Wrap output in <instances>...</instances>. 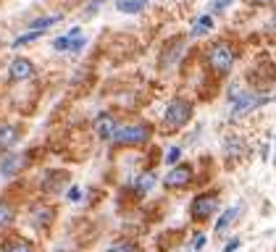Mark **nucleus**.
Masks as SVG:
<instances>
[{
    "label": "nucleus",
    "mask_w": 276,
    "mask_h": 252,
    "mask_svg": "<svg viewBox=\"0 0 276 252\" xmlns=\"http://www.w3.org/2000/svg\"><path fill=\"white\" fill-rule=\"evenodd\" d=\"M239 213H242V205H234V208L224 210V213H221V218L216 220V234H224V231H226V229L237 220V215H239Z\"/></svg>",
    "instance_id": "17"
},
{
    "label": "nucleus",
    "mask_w": 276,
    "mask_h": 252,
    "mask_svg": "<svg viewBox=\"0 0 276 252\" xmlns=\"http://www.w3.org/2000/svg\"><path fill=\"white\" fill-rule=\"evenodd\" d=\"M116 129H118V121H116L113 113H100V116L95 118V132H98L100 139L111 142L113 134H116Z\"/></svg>",
    "instance_id": "12"
},
{
    "label": "nucleus",
    "mask_w": 276,
    "mask_h": 252,
    "mask_svg": "<svg viewBox=\"0 0 276 252\" xmlns=\"http://www.w3.org/2000/svg\"><path fill=\"white\" fill-rule=\"evenodd\" d=\"M234 63H237V50L229 42H216L208 50V69L216 74V76H226V74H232L234 69Z\"/></svg>",
    "instance_id": "4"
},
{
    "label": "nucleus",
    "mask_w": 276,
    "mask_h": 252,
    "mask_svg": "<svg viewBox=\"0 0 276 252\" xmlns=\"http://www.w3.org/2000/svg\"><path fill=\"white\" fill-rule=\"evenodd\" d=\"M42 37V32H26V35H19L16 40L11 42V47L13 50H19V47H24V45H29V42H37Z\"/></svg>",
    "instance_id": "21"
},
{
    "label": "nucleus",
    "mask_w": 276,
    "mask_h": 252,
    "mask_svg": "<svg viewBox=\"0 0 276 252\" xmlns=\"http://www.w3.org/2000/svg\"><path fill=\"white\" fill-rule=\"evenodd\" d=\"M71 40H74V37H69V35L55 37V40H53V47H55L58 53H69V50H71Z\"/></svg>",
    "instance_id": "22"
},
{
    "label": "nucleus",
    "mask_w": 276,
    "mask_h": 252,
    "mask_svg": "<svg viewBox=\"0 0 276 252\" xmlns=\"http://www.w3.org/2000/svg\"><path fill=\"white\" fill-rule=\"evenodd\" d=\"M192 116H195V105H192V100H187V98H181V94H176V98H171V100H168V105H166V113H163V132L174 134V132L184 129V126L192 121Z\"/></svg>",
    "instance_id": "1"
},
{
    "label": "nucleus",
    "mask_w": 276,
    "mask_h": 252,
    "mask_svg": "<svg viewBox=\"0 0 276 252\" xmlns=\"http://www.w3.org/2000/svg\"><path fill=\"white\" fill-rule=\"evenodd\" d=\"M179 158H181V147H171L166 152V163H171V168H174V166H179Z\"/></svg>",
    "instance_id": "25"
},
{
    "label": "nucleus",
    "mask_w": 276,
    "mask_h": 252,
    "mask_svg": "<svg viewBox=\"0 0 276 252\" xmlns=\"http://www.w3.org/2000/svg\"><path fill=\"white\" fill-rule=\"evenodd\" d=\"M13 224H16V208L8 200H0V234L8 231Z\"/></svg>",
    "instance_id": "15"
},
{
    "label": "nucleus",
    "mask_w": 276,
    "mask_h": 252,
    "mask_svg": "<svg viewBox=\"0 0 276 252\" xmlns=\"http://www.w3.org/2000/svg\"><path fill=\"white\" fill-rule=\"evenodd\" d=\"M192 176H195L192 166H190V163H179V166H174L171 171L166 173L163 186H166V189H184V186H190Z\"/></svg>",
    "instance_id": "7"
},
{
    "label": "nucleus",
    "mask_w": 276,
    "mask_h": 252,
    "mask_svg": "<svg viewBox=\"0 0 276 252\" xmlns=\"http://www.w3.org/2000/svg\"><path fill=\"white\" fill-rule=\"evenodd\" d=\"M244 3L255 8H268V6H276V0H244Z\"/></svg>",
    "instance_id": "29"
},
{
    "label": "nucleus",
    "mask_w": 276,
    "mask_h": 252,
    "mask_svg": "<svg viewBox=\"0 0 276 252\" xmlns=\"http://www.w3.org/2000/svg\"><path fill=\"white\" fill-rule=\"evenodd\" d=\"M60 21H64V13H50V16H40V19L29 21L26 26H29V32H45V29H50Z\"/></svg>",
    "instance_id": "16"
},
{
    "label": "nucleus",
    "mask_w": 276,
    "mask_h": 252,
    "mask_svg": "<svg viewBox=\"0 0 276 252\" xmlns=\"http://www.w3.org/2000/svg\"><path fill=\"white\" fill-rule=\"evenodd\" d=\"M0 252H35V244L24 236H11L0 244Z\"/></svg>",
    "instance_id": "14"
},
{
    "label": "nucleus",
    "mask_w": 276,
    "mask_h": 252,
    "mask_svg": "<svg viewBox=\"0 0 276 252\" xmlns=\"http://www.w3.org/2000/svg\"><path fill=\"white\" fill-rule=\"evenodd\" d=\"M35 76V63L29 60V58H13L11 63H8V82L11 84H21V82H26V79H32Z\"/></svg>",
    "instance_id": "10"
},
{
    "label": "nucleus",
    "mask_w": 276,
    "mask_h": 252,
    "mask_svg": "<svg viewBox=\"0 0 276 252\" xmlns=\"http://www.w3.org/2000/svg\"><path fill=\"white\" fill-rule=\"evenodd\" d=\"M224 150H226L229 158H239V155L248 152V145H244L239 137H226V139H224Z\"/></svg>",
    "instance_id": "19"
},
{
    "label": "nucleus",
    "mask_w": 276,
    "mask_h": 252,
    "mask_svg": "<svg viewBox=\"0 0 276 252\" xmlns=\"http://www.w3.org/2000/svg\"><path fill=\"white\" fill-rule=\"evenodd\" d=\"M156 181H158V179H156V173H152V171H145L142 176L134 181V192H137V195H147L150 189L156 186Z\"/></svg>",
    "instance_id": "20"
},
{
    "label": "nucleus",
    "mask_w": 276,
    "mask_h": 252,
    "mask_svg": "<svg viewBox=\"0 0 276 252\" xmlns=\"http://www.w3.org/2000/svg\"><path fill=\"white\" fill-rule=\"evenodd\" d=\"M232 3H234V0H216V3L210 6V11H208V13L213 16V19H216V16H219V13H224V11H226L229 6H232Z\"/></svg>",
    "instance_id": "23"
},
{
    "label": "nucleus",
    "mask_w": 276,
    "mask_h": 252,
    "mask_svg": "<svg viewBox=\"0 0 276 252\" xmlns=\"http://www.w3.org/2000/svg\"><path fill=\"white\" fill-rule=\"evenodd\" d=\"M29 163V155L26 152H6L3 155V161H0V176L3 179H13L16 173H21Z\"/></svg>",
    "instance_id": "8"
},
{
    "label": "nucleus",
    "mask_w": 276,
    "mask_h": 252,
    "mask_svg": "<svg viewBox=\"0 0 276 252\" xmlns=\"http://www.w3.org/2000/svg\"><path fill=\"white\" fill-rule=\"evenodd\" d=\"M24 129L19 123H0V152H11V147L19 145Z\"/></svg>",
    "instance_id": "11"
},
{
    "label": "nucleus",
    "mask_w": 276,
    "mask_h": 252,
    "mask_svg": "<svg viewBox=\"0 0 276 252\" xmlns=\"http://www.w3.org/2000/svg\"><path fill=\"white\" fill-rule=\"evenodd\" d=\"M216 213H219V195L216 192H203L190 202V215L197 224H205V220H210Z\"/></svg>",
    "instance_id": "5"
},
{
    "label": "nucleus",
    "mask_w": 276,
    "mask_h": 252,
    "mask_svg": "<svg viewBox=\"0 0 276 252\" xmlns=\"http://www.w3.org/2000/svg\"><path fill=\"white\" fill-rule=\"evenodd\" d=\"M203 244H205V234H197L195 239H192V247H190V252H200V249H203Z\"/></svg>",
    "instance_id": "28"
},
{
    "label": "nucleus",
    "mask_w": 276,
    "mask_h": 252,
    "mask_svg": "<svg viewBox=\"0 0 276 252\" xmlns=\"http://www.w3.org/2000/svg\"><path fill=\"white\" fill-rule=\"evenodd\" d=\"M152 137V126L145 121H132V123H118V129L113 134V145L116 147H142L147 145Z\"/></svg>",
    "instance_id": "2"
},
{
    "label": "nucleus",
    "mask_w": 276,
    "mask_h": 252,
    "mask_svg": "<svg viewBox=\"0 0 276 252\" xmlns=\"http://www.w3.org/2000/svg\"><path fill=\"white\" fill-rule=\"evenodd\" d=\"M108 252H140V247H137L134 242H116Z\"/></svg>",
    "instance_id": "24"
},
{
    "label": "nucleus",
    "mask_w": 276,
    "mask_h": 252,
    "mask_svg": "<svg viewBox=\"0 0 276 252\" xmlns=\"http://www.w3.org/2000/svg\"><path fill=\"white\" fill-rule=\"evenodd\" d=\"M273 168H276V155H273Z\"/></svg>",
    "instance_id": "33"
},
{
    "label": "nucleus",
    "mask_w": 276,
    "mask_h": 252,
    "mask_svg": "<svg viewBox=\"0 0 276 252\" xmlns=\"http://www.w3.org/2000/svg\"><path fill=\"white\" fill-rule=\"evenodd\" d=\"M84 45H87L84 37H74V40H71V50H69V53H82V50H84Z\"/></svg>",
    "instance_id": "26"
},
{
    "label": "nucleus",
    "mask_w": 276,
    "mask_h": 252,
    "mask_svg": "<svg viewBox=\"0 0 276 252\" xmlns=\"http://www.w3.org/2000/svg\"><path fill=\"white\" fill-rule=\"evenodd\" d=\"M66 184H69V173H66V171H58V168L45 171L42 179H40V189H42L45 195H58V192H64Z\"/></svg>",
    "instance_id": "9"
},
{
    "label": "nucleus",
    "mask_w": 276,
    "mask_h": 252,
    "mask_svg": "<svg viewBox=\"0 0 276 252\" xmlns=\"http://www.w3.org/2000/svg\"><path fill=\"white\" fill-rule=\"evenodd\" d=\"M271 100H276V94H263L258 89H242L239 98L232 103V108H229V118H242V116L253 113V110L268 105Z\"/></svg>",
    "instance_id": "3"
},
{
    "label": "nucleus",
    "mask_w": 276,
    "mask_h": 252,
    "mask_svg": "<svg viewBox=\"0 0 276 252\" xmlns=\"http://www.w3.org/2000/svg\"><path fill=\"white\" fill-rule=\"evenodd\" d=\"M266 35H268V37H276V13L271 16V21L266 24Z\"/></svg>",
    "instance_id": "30"
},
{
    "label": "nucleus",
    "mask_w": 276,
    "mask_h": 252,
    "mask_svg": "<svg viewBox=\"0 0 276 252\" xmlns=\"http://www.w3.org/2000/svg\"><path fill=\"white\" fill-rule=\"evenodd\" d=\"M29 224L37 231H48L55 224V208L53 205H45V202L32 205V208H29Z\"/></svg>",
    "instance_id": "6"
},
{
    "label": "nucleus",
    "mask_w": 276,
    "mask_h": 252,
    "mask_svg": "<svg viewBox=\"0 0 276 252\" xmlns=\"http://www.w3.org/2000/svg\"><path fill=\"white\" fill-rule=\"evenodd\" d=\"M103 3H105V0H92V3H89V6L84 8V13H82V16H84V19H89V16L95 13V11H98V8H100Z\"/></svg>",
    "instance_id": "27"
},
{
    "label": "nucleus",
    "mask_w": 276,
    "mask_h": 252,
    "mask_svg": "<svg viewBox=\"0 0 276 252\" xmlns=\"http://www.w3.org/2000/svg\"><path fill=\"white\" fill-rule=\"evenodd\" d=\"M239 244H242L239 239H232V242H226V247H224L221 252H237V249H239Z\"/></svg>",
    "instance_id": "32"
},
{
    "label": "nucleus",
    "mask_w": 276,
    "mask_h": 252,
    "mask_svg": "<svg viewBox=\"0 0 276 252\" xmlns=\"http://www.w3.org/2000/svg\"><path fill=\"white\" fill-rule=\"evenodd\" d=\"M66 197H69L71 202H76V200H79V197H82V189H79V186H71V189H69V195H66Z\"/></svg>",
    "instance_id": "31"
},
{
    "label": "nucleus",
    "mask_w": 276,
    "mask_h": 252,
    "mask_svg": "<svg viewBox=\"0 0 276 252\" xmlns=\"http://www.w3.org/2000/svg\"><path fill=\"white\" fill-rule=\"evenodd\" d=\"M213 26H216V19H213L210 13H203L200 19H195V24H192V29H190V37H192V40L205 37V35H210V32H213Z\"/></svg>",
    "instance_id": "13"
},
{
    "label": "nucleus",
    "mask_w": 276,
    "mask_h": 252,
    "mask_svg": "<svg viewBox=\"0 0 276 252\" xmlns=\"http://www.w3.org/2000/svg\"><path fill=\"white\" fill-rule=\"evenodd\" d=\"M147 3H150V0H116V11L134 16V13H142L147 8Z\"/></svg>",
    "instance_id": "18"
}]
</instances>
